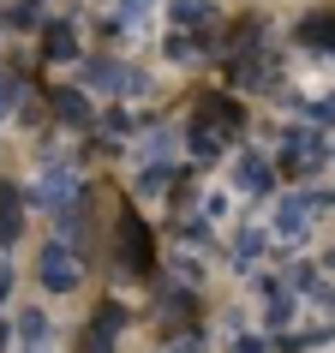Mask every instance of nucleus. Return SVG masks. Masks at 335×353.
Segmentation results:
<instances>
[{
    "label": "nucleus",
    "mask_w": 335,
    "mask_h": 353,
    "mask_svg": "<svg viewBox=\"0 0 335 353\" xmlns=\"http://www.w3.org/2000/svg\"><path fill=\"white\" fill-rule=\"evenodd\" d=\"M42 288H54V294L78 288V263H72V252H60V245H42Z\"/></svg>",
    "instance_id": "nucleus-1"
},
{
    "label": "nucleus",
    "mask_w": 335,
    "mask_h": 353,
    "mask_svg": "<svg viewBox=\"0 0 335 353\" xmlns=\"http://www.w3.org/2000/svg\"><path fill=\"white\" fill-rule=\"evenodd\" d=\"M19 234H24V198H19V186L0 180V245H12Z\"/></svg>",
    "instance_id": "nucleus-2"
},
{
    "label": "nucleus",
    "mask_w": 335,
    "mask_h": 353,
    "mask_svg": "<svg viewBox=\"0 0 335 353\" xmlns=\"http://www.w3.org/2000/svg\"><path fill=\"white\" fill-rule=\"evenodd\" d=\"M19 323H24V347H30V353H42V335H48V323H42V312H24Z\"/></svg>",
    "instance_id": "nucleus-3"
},
{
    "label": "nucleus",
    "mask_w": 335,
    "mask_h": 353,
    "mask_svg": "<svg viewBox=\"0 0 335 353\" xmlns=\"http://www.w3.org/2000/svg\"><path fill=\"white\" fill-rule=\"evenodd\" d=\"M12 108H19V78H12V72H0V120H6Z\"/></svg>",
    "instance_id": "nucleus-4"
},
{
    "label": "nucleus",
    "mask_w": 335,
    "mask_h": 353,
    "mask_svg": "<svg viewBox=\"0 0 335 353\" xmlns=\"http://www.w3.org/2000/svg\"><path fill=\"white\" fill-rule=\"evenodd\" d=\"M48 54H54V60L72 54V30H66V24H54V30H48Z\"/></svg>",
    "instance_id": "nucleus-5"
},
{
    "label": "nucleus",
    "mask_w": 335,
    "mask_h": 353,
    "mask_svg": "<svg viewBox=\"0 0 335 353\" xmlns=\"http://www.w3.org/2000/svg\"><path fill=\"white\" fill-rule=\"evenodd\" d=\"M198 156H216V138H210V126H192V138H186Z\"/></svg>",
    "instance_id": "nucleus-6"
},
{
    "label": "nucleus",
    "mask_w": 335,
    "mask_h": 353,
    "mask_svg": "<svg viewBox=\"0 0 335 353\" xmlns=\"http://www.w3.org/2000/svg\"><path fill=\"white\" fill-rule=\"evenodd\" d=\"M6 288H12V270H6V263H0V299H6Z\"/></svg>",
    "instance_id": "nucleus-7"
},
{
    "label": "nucleus",
    "mask_w": 335,
    "mask_h": 353,
    "mask_svg": "<svg viewBox=\"0 0 335 353\" xmlns=\"http://www.w3.org/2000/svg\"><path fill=\"white\" fill-rule=\"evenodd\" d=\"M234 353H263V347H258V341H240V347H234Z\"/></svg>",
    "instance_id": "nucleus-8"
},
{
    "label": "nucleus",
    "mask_w": 335,
    "mask_h": 353,
    "mask_svg": "<svg viewBox=\"0 0 335 353\" xmlns=\"http://www.w3.org/2000/svg\"><path fill=\"white\" fill-rule=\"evenodd\" d=\"M0 353H6V323H0Z\"/></svg>",
    "instance_id": "nucleus-9"
}]
</instances>
